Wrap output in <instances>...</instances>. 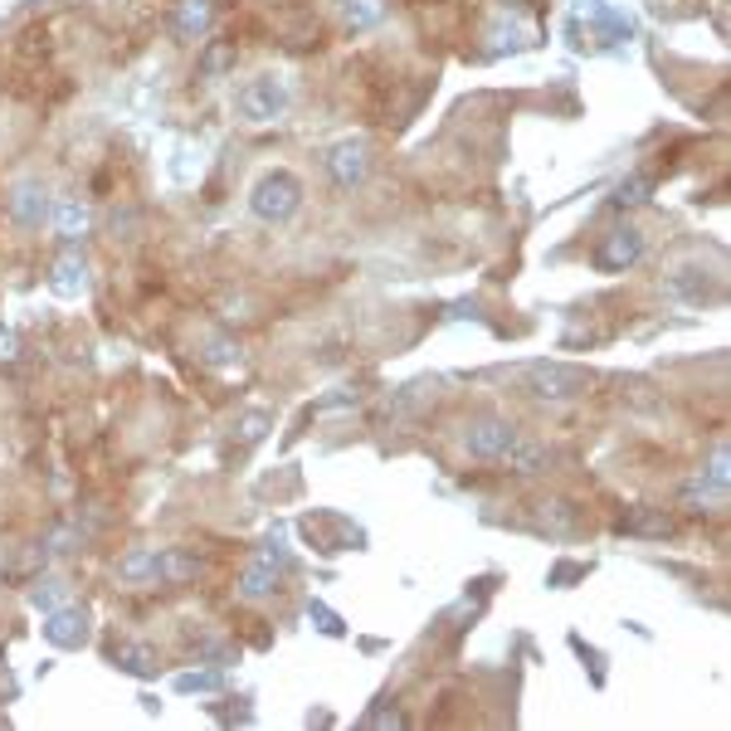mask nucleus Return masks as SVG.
<instances>
[{
    "label": "nucleus",
    "instance_id": "nucleus-10",
    "mask_svg": "<svg viewBox=\"0 0 731 731\" xmlns=\"http://www.w3.org/2000/svg\"><path fill=\"white\" fill-rule=\"evenodd\" d=\"M386 0H342V30L346 35H362V30H376L386 20Z\"/></svg>",
    "mask_w": 731,
    "mask_h": 731
},
{
    "label": "nucleus",
    "instance_id": "nucleus-4",
    "mask_svg": "<svg viewBox=\"0 0 731 731\" xmlns=\"http://www.w3.org/2000/svg\"><path fill=\"white\" fill-rule=\"evenodd\" d=\"M112 576L122 585H156L166 580V546H132L112 561Z\"/></svg>",
    "mask_w": 731,
    "mask_h": 731
},
{
    "label": "nucleus",
    "instance_id": "nucleus-5",
    "mask_svg": "<svg viewBox=\"0 0 731 731\" xmlns=\"http://www.w3.org/2000/svg\"><path fill=\"white\" fill-rule=\"evenodd\" d=\"M5 210H10V220H15L20 230H40L44 215H49V196H44L40 181H20L5 196Z\"/></svg>",
    "mask_w": 731,
    "mask_h": 731
},
{
    "label": "nucleus",
    "instance_id": "nucleus-3",
    "mask_svg": "<svg viewBox=\"0 0 731 731\" xmlns=\"http://www.w3.org/2000/svg\"><path fill=\"white\" fill-rule=\"evenodd\" d=\"M527 396L532 400H576V396H585V386H590V376L585 370H576V366H536L532 376H527Z\"/></svg>",
    "mask_w": 731,
    "mask_h": 731
},
{
    "label": "nucleus",
    "instance_id": "nucleus-8",
    "mask_svg": "<svg viewBox=\"0 0 731 731\" xmlns=\"http://www.w3.org/2000/svg\"><path fill=\"white\" fill-rule=\"evenodd\" d=\"M328 166H332V181L336 186H362L366 171H370V156H366L362 142H342V146H332Z\"/></svg>",
    "mask_w": 731,
    "mask_h": 731
},
{
    "label": "nucleus",
    "instance_id": "nucleus-13",
    "mask_svg": "<svg viewBox=\"0 0 731 731\" xmlns=\"http://www.w3.org/2000/svg\"><path fill=\"white\" fill-rule=\"evenodd\" d=\"M230 64H234V40H220L215 49L206 54V64H200V69H206V74H220V69H230Z\"/></svg>",
    "mask_w": 731,
    "mask_h": 731
},
{
    "label": "nucleus",
    "instance_id": "nucleus-6",
    "mask_svg": "<svg viewBox=\"0 0 731 731\" xmlns=\"http://www.w3.org/2000/svg\"><path fill=\"white\" fill-rule=\"evenodd\" d=\"M278 108H284V88L274 84V74L254 78V84L240 93V112H244L250 122H268V118H278Z\"/></svg>",
    "mask_w": 731,
    "mask_h": 731
},
{
    "label": "nucleus",
    "instance_id": "nucleus-9",
    "mask_svg": "<svg viewBox=\"0 0 731 731\" xmlns=\"http://www.w3.org/2000/svg\"><path fill=\"white\" fill-rule=\"evenodd\" d=\"M620 532H634V536H673L678 532V517L668 508H634L629 517H620Z\"/></svg>",
    "mask_w": 731,
    "mask_h": 731
},
{
    "label": "nucleus",
    "instance_id": "nucleus-2",
    "mask_svg": "<svg viewBox=\"0 0 731 731\" xmlns=\"http://www.w3.org/2000/svg\"><path fill=\"white\" fill-rule=\"evenodd\" d=\"M250 206H254V215H258V220L284 224L288 215H298V206H302V181H298L292 171H268L264 181L254 186Z\"/></svg>",
    "mask_w": 731,
    "mask_h": 731
},
{
    "label": "nucleus",
    "instance_id": "nucleus-1",
    "mask_svg": "<svg viewBox=\"0 0 731 731\" xmlns=\"http://www.w3.org/2000/svg\"><path fill=\"white\" fill-rule=\"evenodd\" d=\"M517 439H522V430H517L508 414H474L464 424V434H458V444H464V454L474 464H502L517 448Z\"/></svg>",
    "mask_w": 731,
    "mask_h": 731
},
{
    "label": "nucleus",
    "instance_id": "nucleus-7",
    "mask_svg": "<svg viewBox=\"0 0 731 731\" xmlns=\"http://www.w3.org/2000/svg\"><path fill=\"white\" fill-rule=\"evenodd\" d=\"M639 254H644V240H639V230H614L610 240L595 250V268L614 274V268H629V264H634Z\"/></svg>",
    "mask_w": 731,
    "mask_h": 731
},
{
    "label": "nucleus",
    "instance_id": "nucleus-12",
    "mask_svg": "<svg viewBox=\"0 0 731 731\" xmlns=\"http://www.w3.org/2000/svg\"><path fill=\"white\" fill-rule=\"evenodd\" d=\"M44 634L54 639V644H64V649H74V644H84V614H74V610H64V614H54L49 620V629H44Z\"/></svg>",
    "mask_w": 731,
    "mask_h": 731
},
{
    "label": "nucleus",
    "instance_id": "nucleus-11",
    "mask_svg": "<svg viewBox=\"0 0 731 731\" xmlns=\"http://www.w3.org/2000/svg\"><path fill=\"white\" fill-rule=\"evenodd\" d=\"M210 30V0H181V10H176V35L181 40H196Z\"/></svg>",
    "mask_w": 731,
    "mask_h": 731
}]
</instances>
